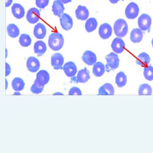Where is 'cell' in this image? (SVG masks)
<instances>
[{"label":"cell","mask_w":153,"mask_h":153,"mask_svg":"<svg viewBox=\"0 0 153 153\" xmlns=\"http://www.w3.org/2000/svg\"><path fill=\"white\" fill-rule=\"evenodd\" d=\"M64 39L63 36L59 33H53L50 35L48 40L49 47L53 51H59L63 47Z\"/></svg>","instance_id":"1"},{"label":"cell","mask_w":153,"mask_h":153,"mask_svg":"<svg viewBox=\"0 0 153 153\" xmlns=\"http://www.w3.org/2000/svg\"><path fill=\"white\" fill-rule=\"evenodd\" d=\"M128 25L124 19H117L114 25V31L115 35L118 37L123 38L127 35L128 33Z\"/></svg>","instance_id":"2"},{"label":"cell","mask_w":153,"mask_h":153,"mask_svg":"<svg viewBox=\"0 0 153 153\" xmlns=\"http://www.w3.org/2000/svg\"><path fill=\"white\" fill-rule=\"evenodd\" d=\"M106 61V70L107 72L118 68L120 65V59L116 53L111 52L105 57Z\"/></svg>","instance_id":"3"},{"label":"cell","mask_w":153,"mask_h":153,"mask_svg":"<svg viewBox=\"0 0 153 153\" xmlns=\"http://www.w3.org/2000/svg\"><path fill=\"white\" fill-rule=\"evenodd\" d=\"M139 13V8L135 2H131L126 7L125 15L128 19H133L137 17Z\"/></svg>","instance_id":"4"},{"label":"cell","mask_w":153,"mask_h":153,"mask_svg":"<svg viewBox=\"0 0 153 153\" xmlns=\"http://www.w3.org/2000/svg\"><path fill=\"white\" fill-rule=\"evenodd\" d=\"M152 24V19L149 15L143 14L139 17L138 25L142 31H147L150 28Z\"/></svg>","instance_id":"5"},{"label":"cell","mask_w":153,"mask_h":153,"mask_svg":"<svg viewBox=\"0 0 153 153\" xmlns=\"http://www.w3.org/2000/svg\"><path fill=\"white\" fill-rule=\"evenodd\" d=\"M98 33L101 38L106 40L111 37L112 33L111 26L108 23H104L101 25L98 30Z\"/></svg>","instance_id":"6"},{"label":"cell","mask_w":153,"mask_h":153,"mask_svg":"<svg viewBox=\"0 0 153 153\" xmlns=\"http://www.w3.org/2000/svg\"><path fill=\"white\" fill-rule=\"evenodd\" d=\"M40 16V11L36 8H32L27 11L26 19L30 24H35L39 21Z\"/></svg>","instance_id":"7"},{"label":"cell","mask_w":153,"mask_h":153,"mask_svg":"<svg viewBox=\"0 0 153 153\" xmlns=\"http://www.w3.org/2000/svg\"><path fill=\"white\" fill-rule=\"evenodd\" d=\"M60 23L62 29L65 31H69L72 28L73 22L72 18L65 13L63 14L60 18Z\"/></svg>","instance_id":"8"},{"label":"cell","mask_w":153,"mask_h":153,"mask_svg":"<svg viewBox=\"0 0 153 153\" xmlns=\"http://www.w3.org/2000/svg\"><path fill=\"white\" fill-rule=\"evenodd\" d=\"M112 49L116 53H121L124 51L125 44L123 40L120 37H116L114 39L111 45Z\"/></svg>","instance_id":"9"},{"label":"cell","mask_w":153,"mask_h":153,"mask_svg":"<svg viewBox=\"0 0 153 153\" xmlns=\"http://www.w3.org/2000/svg\"><path fill=\"white\" fill-rule=\"evenodd\" d=\"M51 62L54 69H61L64 63V58L61 53H55L52 56Z\"/></svg>","instance_id":"10"},{"label":"cell","mask_w":153,"mask_h":153,"mask_svg":"<svg viewBox=\"0 0 153 153\" xmlns=\"http://www.w3.org/2000/svg\"><path fill=\"white\" fill-rule=\"evenodd\" d=\"M26 66L29 71L35 73L39 70L40 68V62L35 57H30L27 61Z\"/></svg>","instance_id":"11"},{"label":"cell","mask_w":153,"mask_h":153,"mask_svg":"<svg viewBox=\"0 0 153 153\" xmlns=\"http://www.w3.org/2000/svg\"><path fill=\"white\" fill-rule=\"evenodd\" d=\"M63 71L67 76L72 77L76 74L77 69L76 64L73 62H68L63 66Z\"/></svg>","instance_id":"12"},{"label":"cell","mask_w":153,"mask_h":153,"mask_svg":"<svg viewBox=\"0 0 153 153\" xmlns=\"http://www.w3.org/2000/svg\"><path fill=\"white\" fill-rule=\"evenodd\" d=\"M82 59L83 61L88 66L94 65L97 59L96 54L90 51H85L82 55Z\"/></svg>","instance_id":"13"},{"label":"cell","mask_w":153,"mask_h":153,"mask_svg":"<svg viewBox=\"0 0 153 153\" xmlns=\"http://www.w3.org/2000/svg\"><path fill=\"white\" fill-rule=\"evenodd\" d=\"M11 11L14 16L18 19L23 18L25 14L24 7L21 4L18 3L13 4L11 7Z\"/></svg>","instance_id":"14"},{"label":"cell","mask_w":153,"mask_h":153,"mask_svg":"<svg viewBox=\"0 0 153 153\" xmlns=\"http://www.w3.org/2000/svg\"><path fill=\"white\" fill-rule=\"evenodd\" d=\"M47 33L46 27L43 24L38 23L35 26L33 30L34 35L38 39L45 38Z\"/></svg>","instance_id":"15"},{"label":"cell","mask_w":153,"mask_h":153,"mask_svg":"<svg viewBox=\"0 0 153 153\" xmlns=\"http://www.w3.org/2000/svg\"><path fill=\"white\" fill-rule=\"evenodd\" d=\"M76 17L79 20H86L89 16V11L85 6L79 5L77 8L76 10Z\"/></svg>","instance_id":"16"},{"label":"cell","mask_w":153,"mask_h":153,"mask_svg":"<svg viewBox=\"0 0 153 153\" xmlns=\"http://www.w3.org/2000/svg\"><path fill=\"white\" fill-rule=\"evenodd\" d=\"M52 10L54 16L60 18L63 15V12L65 10L63 3H62L60 0H55L53 4Z\"/></svg>","instance_id":"17"},{"label":"cell","mask_w":153,"mask_h":153,"mask_svg":"<svg viewBox=\"0 0 153 153\" xmlns=\"http://www.w3.org/2000/svg\"><path fill=\"white\" fill-rule=\"evenodd\" d=\"M114 94V88L110 83L104 84L98 89V94L101 95H113Z\"/></svg>","instance_id":"18"},{"label":"cell","mask_w":153,"mask_h":153,"mask_svg":"<svg viewBox=\"0 0 153 153\" xmlns=\"http://www.w3.org/2000/svg\"><path fill=\"white\" fill-rule=\"evenodd\" d=\"M143 34L140 28H134L130 33V40L134 43H138L142 41Z\"/></svg>","instance_id":"19"},{"label":"cell","mask_w":153,"mask_h":153,"mask_svg":"<svg viewBox=\"0 0 153 153\" xmlns=\"http://www.w3.org/2000/svg\"><path fill=\"white\" fill-rule=\"evenodd\" d=\"M34 50L35 53L40 57L42 56L47 51V46L44 42L42 41H38L35 43Z\"/></svg>","instance_id":"20"},{"label":"cell","mask_w":153,"mask_h":153,"mask_svg":"<svg viewBox=\"0 0 153 153\" xmlns=\"http://www.w3.org/2000/svg\"><path fill=\"white\" fill-rule=\"evenodd\" d=\"M90 78L89 71L86 68L80 70L78 73L77 80L79 83H85L90 79Z\"/></svg>","instance_id":"21"},{"label":"cell","mask_w":153,"mask_h":153,"mask_svg":"<svg viewBox=\"0 0 153 153\" xmlns=\"http://www.w3.org/2000/svg\"><path fill=\"white\" fill-rule=\"evenodd\" d=\"M50 79V74L48 71L44 70L40 71L36 74V79L44 85L49 82Z\"/></svg>","instance_id":"22"},{"label":"cell","mask_w":153,"mask_h":153,"mask_svg":"<svg viewBox=\"0 0 153 153\" xmlns=\"http://www.w3.org/2000/svg\"><path fill=\"white\" fill-rule=\"evenodd\" d=\"M105 67L103 63L98 62L94 64L93 68V73L95 76L101 77L104 74Z\"/></svg>","instance_id":"23"},{"label":"cell","mask_w":153,"mask_h":153,"mask_svg":"<svg viewBox=\"0 0 153 153\" xmlns=\"http://www.w3.org/2000/svg\"><path fill=\"white\" fill-rule=\"evenodd\" d=\"M150 62V57L148 54L145 52L140 53L136 60V63L140 66H147Z\"/></svg>","instance_id":"24"},{"label":"cell","mask_w":153,"mask_h":153,"mask_svg":"<svg viewBox=\"0 0 153 153\" xmlns=\"http://www.w3.org/2000/svg\"><path fill=\"white\" fill-rule=\"evenodd\" d=\"M127 77L125 73L120 71L115 77V83L119 88H122L127 84Z\"/></svg>","instance_id":"25"},{"label":"cell","mask_w":153,"mask_h":153,"mask_svg":"<svg viewBox=\"0 0 153 153\" xmlns=\"http://www.w3.org/2000/svg\"><path fill=\"white\" fill-rule=\"evenodd\" d=\"M11 84L13 89L17 92L23 90L25 85L23 79L19 77L15 78L12 80Z\"/></svg>","instance_id":"26"},{"label":"cell","mask_w":153,"mask_h":153,"mask_svg":"<svg viewBox=\"0 0 153 153\" xmlns=\"http://www.w3.org/2000/svg\"><path fill=\"white\" fill-rule=\"evenodd\" d=\"M7 32L9 36L12 38H16L19 35V29L16 25L11 24L7 27Z\"/></svg>","instance_id":"27"},{"label":"cell","mask_w":153,"mask_h":153,"mask_svg":"<svg viewBox=\"0 0 153 153\" xmlns=\"http://www.w3.org/2000/svg\"><path fill=\"white\" fill-rule=\"evenodd\" d=\"M97 27V22L94 18H91L88 19L85 25V28L88 33H91L94 31Z\"/></svg>","instance_id":"28"},{"label":"cell","mask_w":153,"mask_h":153,"mask_svg":"<svg viewBox=\"0 0 153 153\" xmlns=\"http://www.w3.org/2000/svg\"><path fill=\"white\" fill-rule=\"evenodd\" d=\"M152 88L150 85L147 84H143L140 85L138 94L140 95H150L152 94Z\"/></svg>","instance_id":"29"},{"label":"cell","mask_w":153,"mask_h":153,"mask_svg":"<svg viewBox=\"0 0 153 153\" xmlns=\"http://www.w3.org/2000/svg\"><path fill=\"white\" fill-rule=\"evenodd\" d=\"M19 42L21 46L27 47L30 46L32 43V39L29 35L27 34H22L19 39Z\"/></svg>","instance_id":"30"},{"label":"cell","mask_w":153,"mask_h":153,"mask_svg":"<svg viewBox=\"0 0 153 153\" xmlns=\"http://www.w3.org/2000/svg\"><path fill=\"white\" fill-rule=\"evenodd\" d=\"M44 88V85L39 82L37 79L35 80L34 83L31 88V91L34 94H39L42 93Z\"/></svg>","instance_id":"31"},{"label":"cell","mask_w":153,"mask_h":153,"mask_svg":"<svg viewBox=\"0 0 153 153\" xmlns=\"http://www.w3.org/2000/svg\"><path fill=\"white\" fill-rule=\"evenodd\" d=\"M144 77L148 81L153 80V67L151 65H149L145 67L143 71Z\"/></svg>","instance_id":"32"},{"label":"cell","mask_w":153,"mask_h":153,"mask_svg":"<svg viewBox=\"0 0 153 153\" xmlns=\"http://www.w3.org/2000/svg\"><path fill=\"white\" fill-rule=\"evenodd\" d=\"M49 3V0H36V4L38 8L44 9Z\"/></svg>","instance_id":"33"},{"label":"cell","mask_w":153,"mask_h":153,"mask_svg":"<svg viewBox=\"0 0 153 153\" xmlns=\"http://www.w3.org/2000/svg\"><path fill=\"white\" fill-rule=\"evenodd\" d=\"M68 94L70 95H82V92L78 88L76 87H73L70 89Z\"/></svg>","instance_id":"34"},{"label":"cell","mask_w":153,"mask_h":153,"mask_svg":"<svg viewBox=\"0 0 153 153\" xmlns=\"http://www.w3.org/2000/svg\"><path fill=\"white\" fill-rule=\"evenodd\" d=\"M11 73V68L9 64L6 62V76H8Z\"/></svg>","instance_id":"35"},{"label":"cell","mask_w":153,"mask_h":153,"mask_svg":"<svg viewBox=\"0 0 153 153\" xmlns=\"http://www.w3.org/2000/svg\"><path fill=\"white\" fill-rule=\"evenodd\" d=\"M13 0H6V7H8L12 4Z\"/></svg>","instance_id":"36"},{"label":"cell","mask_w":153,"mask_h":153,"mask_svg":"<svg viewBox=\"0 0 153 153\" xmlns=\"http://www.w3.org/2000/svg\"><path fill=\"white\" fill-rule=\"evenodd\" d=\"M60 1L63 4H68L70 2H71L72 1L71 0H60Z\"/></svg>","instance_id":"37"},{"label":"cell","mask_w":153,"mask_h":153,"mask_svg":"<svg viewBox=\"0 0 153 153\" xmlns=\"http://www.w3.org/2000/svg\"><path fill=\"white\" fill-rule=\"evenodd\" d=\"M109 1L112 4H114L118 3V2L120 1V0H109Z\"/></svg>","instance_id":"38"},{"label":"cell","mask_w":153,"mask_h":153,"mask_svg":"<svg viewBox=\"0 0 153 153\" xmlns=\"http://www.w3.org/2000/svg\"><path fill=\"white\" fill-rule=\"evenodd\" d=\"M7 86H8V82H7V79H6V88H7Z\"/></svg>","instance_id":"39"},{"label":"cell","mask_w":153,"mask_h":153,"mask_svg":"<svg viewBox=\"0 0 153 153\" xmlns=\"http://www.w3.org/2000/svg\"><path fill=\"white\" fill-rule=\"evenodd\" d=\"M151 43H152V47L153 48V38L152 39V42H151Z\"/></svg>","instance_id":"40"}]
</instances>
